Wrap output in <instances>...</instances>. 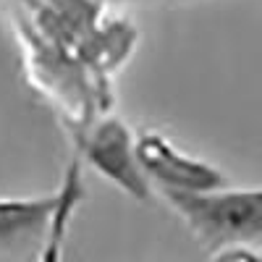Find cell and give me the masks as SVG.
I'll return each instance as SVG.
<instances>
[{
  "mask_svg": "<svg viewBox=\"0 0 262 262\" xmlns=\"http://www.w3.org/2000/svg\"><path fill=\"white\" fill-rule=\"evenodd\" d=\"M11 18L27 39L34 81L45 92L66 102L74 116L76 95L90 126L100 86L107 69L121 63L134 42V29L116 21L107 29L102 21L105 0H8Z\"/></svg>",
  "mask_w": 262,
  "mask_h": 262,
  "instance_id": "cell-1",
  "label": "cell"
},
{
  "mask_svg": "<svg viewBox=\"0 0 262 262\" xmlns=\"http://www.w3.org/2000/svg\"><path fill=\"white\" fill-rule=\"evenodd\" d=\"M163 196L210 252L262 244V186H223L200 194L163 191Z\"/></svg>",
  "mask_w": 262,
  "mask_h": 262,
  "instance_id": "cell-2",
  "label": "cell"
},
{
  "mask_svg": "<svg viewBox=\"0 0 262 262\" xmlns=\"http://www.w3.org/2000/svg\"><path fill=\"white\" fill-rule=\"evenodd\" d=\"M79 152L86 165H92L134 202L149 200V181L137 158V139L123 121L113 116L95 118L79 131Z\"/></svg>",
  "mask_w": 262,
  "mask_h": 262,
  "instance_id": "cell-3",
  "label": "cell"
},
{
  "mask_svg": "<svg viewBox=\"0 0 262 262\" xmlns=\"http://www.w3.org/2000/svg\"><path fill=\"white\" fill-rule=\"evenodd\" d=\"M137 158L147 181L163 191L200 194L228 186V179L221 168L186 155L158 131H142L137 137Z\"/></svg>",
  "mask_w": 262,
  "mask_h": 262,
  "instance_id": "cell-4",
  "label": "cell"
},
{
  "mask_svg": "<svg viewBox=\"0 0 262 262\" xmlns=\"http://www.w3.org/2000/svg\"><path fill=\"white\" fill-rule=\"evenodd\" d=\"M55 200V191L39 196H0V254L18 252L34 242L42 244Z\"/></svg>",
  "mask_w": 262,
  "mask_h": 262,
  "instance_id": "cell-5",
  "label": "cell"
},
{
  "mask_svg": "<svg viewBox=\"0 0 262 262\" xmlns=\"http://www.w3.org/2000/svg\"><path fill=\"white\" fill-rule=\"evenodd\" d=\"M55 194H58L55 210H53V217H50L48 233H45V238H42L37 262H63V244H66V236H69V226L74 221L79 205L86 196L79 160H71V165L63 173V181L55 189Z\"/></svg>",
  "mask_w": 262,
  "mask_h": 262,
  "instance_id": "cell-6",
  "label": "cell"
},
{
  "mask_svg": "<svg viewBox=\"0 0 262 262\" xmlns=\"http://www.w3.org/2000/svg\"><path fill=\"white\" fill-rule=\"evenodd\" d=\"M210 262H262V257L254 254L249 247H226V249L212 252Z\"/></svg>",
  "mask_w": 262,
  "mask_h": 262,
  "instance_id": "cell-7",
  "label": "cell"
},
{
  "mask_svg": "<svg viewBox=\"0 0 262 262\" xmlns=\"http://www.w3.org/2000/svg\"><path fill=\"white\" fill-rule=\"evenodd\" d=\"M118 3H184V0H118Z\"/></svg>",
  "mask_w": 262,
  "mask_h": 262,
  "instance_id": "cell-8",
  "label": "cell"
}]
</instances>
